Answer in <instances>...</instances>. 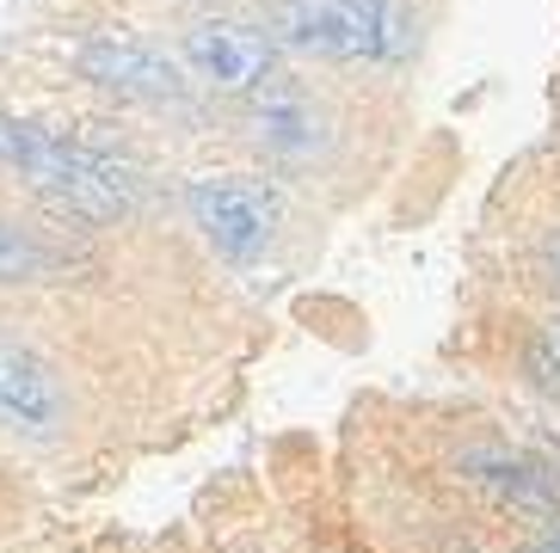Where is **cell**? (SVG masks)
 Instances as JSON below:
<instances>
[{"label":"cell","mask_w":560,"mask_h":553,"mask_svg":"<svg viewBox=\"0 0 560 553\" xmlns=\"http://www.w3.org/2000/svg\"><path fill=\"white\" fill-rule=\"evenodd\" d=\"M253 142L271 154V161H290V166H308L314 154H327V111L302 93H265L253 105Z\"/></svg>","instance_id":"6"},{"label":"cell","mask_w":560,"mask_h":553,"mask_svg":"<svg viewBox=\"0 0 560 553\" xmlns=\"http://www.w3.org/2000/svg\"><path fill=\"white\" fill-rule=\"evenodd\" d=\"M74 62H81V74L93 86H105V93L117 98H149V105H161V98H185V81H179V62L173 56H161V49L136 44V37H86L81 49H74Z\"/></svg>","instance_id":"5"},{"label":"cell","mask_w":560,"mask_h":553,"mask_svg":"<svg viewBox=\"0 0 560 553\" xmlns=\"http://www.w3.org/2000/svg\"><path fill=\"white\" fill-rule=\"evenodd\" d=\"M271 56H278L271 37L241 19H210V25L185 32V68L215 93H253L271 74Z\"/></svg>","instance_id":"4"},{"label":"cell","mask_w":560,"mask_h":553,"mask_svg":"<svg viewBox=\"0 0 560 553\" xmlns=\"http://www.w3.org/2000/svg\"><path fill=\"white\" fill-rule=\"evenodd\" d=\"M0 166L25 173L37 191L56 197V203L74 210V215H117V203H124L105 161L56 142V136L37 130V123H19V117H0Z\"/></svg>","instance_id":"1"},{"label":"cell","mask_w":560,"mask_h":553,"mask_svg":"<svg viewBox=\"0 0 560 553\" xmlns=\"http://www.w3.org/2000/svg\"><path fill=\"white\" fill-rule=\"evenodd\" d=\"M185 210L222 259H259L278 234V197L259 179H198L185 191Z\"/></svg>","instance_id":"2"},{"label":"cell","mask_w":560,"mask_h":553,"mask_svg":"<svg viewBox=\"0 0 560 553\" xmlns=\"http://www.w3.org/2000/svg\"><path fill=\"white\" fill-rule=\"evenodd\" d=\"M376 19L382 0H271V32L290 49L327 62L376 56Z\"/></svg>","instance_id":"3"},{"label":"cell","mask_w":560,"mask_h":553,"mask_svg":"<svg viewBox=\"0 0 560 553\" xmlns=\"http://www.w3.org/2000/svg\"><path fill=\"white\" fill-rule=\"evenodd\" d=\"M44 271H50V252L32 234H19L13 222H0V283H32Z\"/></svg>","instance_id":"8"},{"label":"cell","mask_w":560,"mask_h":553,"mask_svg":"<svg viewBox=\"0 0 560 553\" xmlns=\"http://www.w3.org/2000/svg\"><path fill=\"white\" fill-rule=\"evenodd\" d=\"M0 419L19 431H50L62 424V388H56L50 363L25 351V344L0 339Z\"/></svg>","instance_id":"7"}]
</instances>
